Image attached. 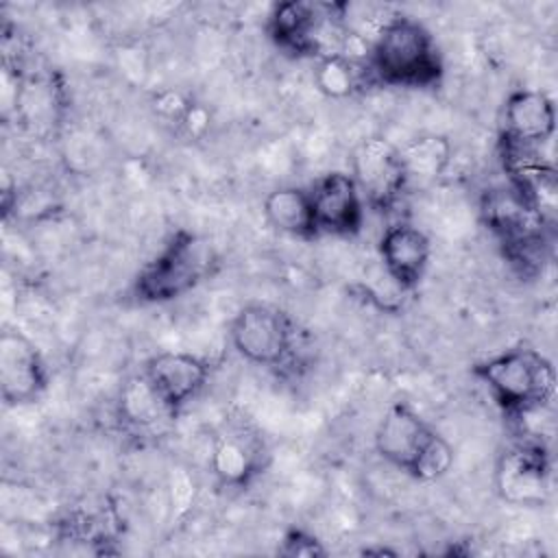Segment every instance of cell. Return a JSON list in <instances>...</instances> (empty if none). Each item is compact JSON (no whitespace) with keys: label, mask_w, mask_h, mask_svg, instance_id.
<instances>
[{"label":"cell","mask_w":558,"mask_h":558,"mask_svg":"<svg viewBox=\"0 0 558 558\" xmlns=\"http://www.w3.org/2000/svg\"><path fill=\"white\" fill-rule=\"evenodd\" d=\"M364 63L375 87L434 89L445 63L434 35L410 15H392L368 39Z\"/></svg>","instance_id":"1"},{"label":"cell","mask_w":558,"mask_h":558,"mask_svg":"<svg viewBox=\"0 0 558 558\" xmlns=\"http://www.w3.org/2000/svg\"><path fill=\"white\" fill-rule=\"evenodd\" d=\"M471 375L510 423L543 412L556 397V368L545 353L530 344L508 347L475 362Z\"/></svg>","instance_id":"2"},{"label":"cell","mask_w":558,"mask_h":558,"mask_svg":"<svg viewBox=\"0 0 558 558\" xmlns=\"http://www.w3.org/2000/svg\"><path fill=\"white\" fill-rule=\"evenodd\" d=\"M375 453L418 482H434L453 466L449 440L405 401L392 403L373 434Z\"/></svg>","instance_id":"3"},{"label":"cell","mask_w":558,"mask_h":558,"mask_svg":"<svg viewBox=\"0 0 558 558\" xmlns=\"http://www.w3.org/2000/svg\"><path fill=\"white\" fill-rule=\"evenodd\" d=\"M220 259L198 233L177 229L166 244L137 270L133 296L144 305L177 301L216 275Z\"/></svg>","instance_id":"4"},{"label":"cell","mask_w":558,"mask_h":558,"mask_svg":"<svg viewBox=\"0 0 558 558\" xmlns=\"http://www.w3.org/2000/svg\"><path fill=\"white\" fill-rule=\"evenodd\" d=\"M480 216L514 266L525 270L541 262L547 216L519 185L506 181L484 190Z\"/></svg>","instance_id":"5"},{"label":"cell","mask_w":558,"mask_h":558,"mask_svg":"<svg viewBox=\"0 0 558 558\" xmlns=\"http://www.w3.org/2000/svg\"><path fill=\"white\" fill-rule=\"evenodd\" d=\"M233 351L255 366L279 368L294 357L296 325L292 316L270 303H248L229 323Z\"/></svg>","instance_id":"6"},{"label":"cell","mask_w":558,"mask_h":558,"mask_svg":"<svg viewBox=\"0 0 558 558\" xmlns=\"http://www.w3.org/2000/svg\"><path fill=\"white\" fill-rule=\"evenodd\" d=\"M501 501L517 508H541L551 495V456L541 438L517 436L508 445L493 473Z\"/></svg>","instance_id":"7"},{"label":"cell","mask_w":558,"mask_h":558,"mask_svg":"<svg viewBox=\"0 0 558 558\" xmlns=\"http://www.w3.org/2000/svg\"><path fill=\"white\" fill-rule=\"evenodd\" d=\"M349 174L366 207L377 214L392 211L410 183L399 146L384 135H368L353 146Z\"/></svg>","instance_id":"8"},{"label":"cell","mask_w":558,"mask_h":558,"mask_svg":"<svg viewBox=\"0 0 558 558\" xmlns=\"http://www.w3.org/2000/svg\"><path fill=\"white\" fill-rule=\"evenodd\" d=\"M207 464L220 488L244 490L268 469L270 451L248 421H225L211 438Z\"/></svg>","instance_id":"9"},{"label":"cell","mask_w":558,"mask_h":558,"mask_svg":"<svg viewBox=\"0 0 558 558\" xmlns=\"http://www.w3.org/2000/svg\"><path fill=\"white\" fill-rule=\"evenodd\" d=\"M50 371L39 347L20 329L0 333V397L7 408L31 405L44 397Z\"/></svg>","instance_id":"10"},{"label":"cell","mask_w":558,"mask_h":558,"mask_svg":"<svg viewBox=\"0 0 558 558\" xmlns=\"http://www.w3.org/2000/svg\"><path fill=\"white\" fill-rule=\"evenodd\" d=\"M556 131V105L541 92L519 87L508 94L501 111L499 150H541Z\"/></svg>","instance_id":"11"},{"label":"cell","mask_w":558,"mask_h":558,"mask_svg":"<svg viewBox=\"0 0 558 558\" xmlns=\"http://www.w3.org/2000/svg\"><path fill=\"white\" fill-rule=\"evenodd\" d=\"M142 373L177 418L207 386L211 362L187 351H159L144 362Z\"/></svg>","instance_id":"12"},{"label":"cell","mask_w":558,"mask_h":558,"mask_svg":"<svg viewBox=\"0 0 558 558\" xmlns=\"http://www.w3.org/2000/svg\"><path fill=\"white\" fill-rule=\"evenodd\" d=\"M307 190L318 235L355 238L362 231L366 203L349 172H325Z\"/></svg>","instance_id":"13"},{"label":"cell","mask_w":558,"mask_h":558,"mask_svg":"<svg viewBox=\"0 0 558 558\" xmlns=\"http://www.w3.org/2000/svg\"><path fill=\"white\" fill-rule=\"evenodd\" d=\"M377 253L386 277L401 292H414L427 272L432 242L423 229L401 220L384 229Z\"/></svg>","instance_id":"14"},{"label":"cell","mask_w":558,"mask_h":558,"mask_svg":"<svg viewBox=\"0 0 558 558\" xmlns=\"http://www.w3.org/2000/svg\"><path fill=\"white\" fill-rule=\"evenodd\" d=\"M262 214L268 227L277 233L296 240H316L318 229L314 220L310 190L301 185H279L264 196Z\"/></svg>","instance_id":"15"},{"label":"cell","mask_w":558,"mask_h":558,"mask_svg":"<svg viewBox=\"0 0 558 558\" xmlns=\"http://www.w3.org/2000/svg\"><path fill=\"white\" fill-rule=\"evenodd\" d=\"M118 421L135 432H148L166 421H174L170 410L163 405L150 381L144 377V373H135L124 379V384L118 390L116 401Z\"/></svg>","instance_id":"16"},{"label":"cell","mask_w":558,"mask_h":558,"mask_svg":"<svg viewBox=\"0 0 558 558\" xmlns=\"http://www.w3.org/2000/svg\"><path fill=\"white\" fill-rule=\"evenodd\" d=\"M314 87L331 100H344L353 98L368 87H375L368 68L364 59L351 57V54H325L314 61V72H312Z\"/></svg>","instance_id":"17"},{"label":"cell","mask_w":558,"mask_h":558,"mask_svg":"<svg viewBox=\"0 0 558 558\" xmlns=\"http://www.w3.org/2000/svg\"><path fill=\"white\" fill-rule=\"evenodd\" d=\"M401 159L408 172V179H421V181H434L440 174L447 172L453 146L447 135L440 133H421L414 135L410 142L399 146Z\"/></svg>","instance_id":"18"},{"label":"cell","mask_w":558,"mask_h":558,"mask_svg":"<svg viewBox=\"0 0 558 558\" xmlns=\"http://www.w3.org/2000/svg\"><path fill=\"white\" fill-rule=\"evenodd\" d=\"M277 554L286 558H320L327 556V547L312 532L303 527H290L283 532Z\"/></svg>","instance_id":"19"},{"label":"cell","mask_w":558,"mask_h":558,"mask_svg":"<svg viewBox=\"0 0 558 558\" xmlns=\"http://www.w3.org/2000/svg\"><path fill=\"white\" fill-rule=\"evenodd\" d=\"M196 484L194 477L185 469H172L170 475V510L174 517H181L194 506Z\"/></svg>","instance_id":"20"}]
</instances>
